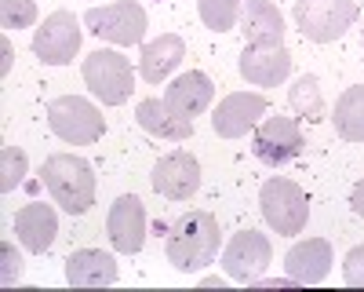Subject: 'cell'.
<instances>
[{
  "instance_id": "obj_15",
  "label": "cell",
  "mask_w": 364,
  "mask_h": 292,
  "mask_svg": "<svg viewBox=\"0 0 364 292\" xmlns=\"http://www.w3.org/2000/svg\"><path fill=\"white\" fill-rule=\"evenodd\" d=\"M240 33L248 48H281L284 44V15L273 0H245L240 8Z\"/></svg>"
},
{
  "instance_id": "obj_27",
  "label": "cell",
  "mask_w": 364,
  "mask_h": 292,
  "mask_svg": "<svg viewBox=\"0 0 364 292\" xmlns=\"http://www.w3.org/2000/svg\"><path fill=\"white\" fill-rule=\"evenodd\" d=\"M343 278H346V285L364 288V245H357V249L346 252V259H343Z\"/></svg>"
},
{
  "instance_id": "obj_23",
  "label": "cell",
  "mask_w": 364,
  "mask_h": 292,
  "mask_svg": "<svg viewBox=\"0 0 364 292\" xmlns=\"http://www.w3.org/2000/svg\"><path fill=\"white\" fill-rule=\"evenodd\" d=\"M288 106L306 117V121H324L328 117V106H324V95H321V80L314 73H302L291 88H288Z\"/></svg>"
},
{
  "instance_id": "obj_7",
  "label": "cell",
  "mask_w": 364,
  "mask_h": 292,
  "mask_svg": "<svg viewBox=\"0 0 364 292\" xmlns=\"http://www.w3.org/2000/svg\"><path fill=\"white\" fill-rule=\"evenodd\" d=\"M48 125L51 132L70 142V146H91L95 139H102L106 132V121H102V113L99 106H91L87 99L80 95H58L48 103Z\"/></svg>"
},
{
  "instance_id": "obj_13",
  "label": "cell",
  "mask_w": 364,
  "mask_h": 292,
  "mask_svg": "<svg viewBox=\"0 0 364 292\" xmlns=\"http://www.w3.org/2000/svg\"><path fill=\"white\" fill-rule=\"evenodd\" d=\"M106 234L117 252L135 256L146 241V209L135 194H120L109 204V216H106Z\"/></svg>"
},
{
  "instance_id": "obj_29",
  "label": "cell",
  "mask_w": 364,
  "mask_h": 292,
  "mask_svg": "<svg viewBox=\"0 0 364 292\" xmlns=\"http://www.w3.org/2000/svg\"><path fill=\"white\" fill-rule=\"evenodd\" d=\"M350 209L353 216H364V179H357V187L350 190Z\"/></svg>"
},
{
  "instance_id": "obj_4",
  "label": "cell",
  "mask_w": 364,
  "mask_h": 292,
  "mask_svg": "<svg viewBox=\"0 0 364 292\" xmlns=\"http://www.w3.org/2000/svg\"><path fill=\"white\" fill-rule=\"evenodd\" d=\"M295 26L314 44L339 41L357 19V0H295Z\"/></svg>"
},
{
  "instance_id": "obj_12",
  "label": "cell",
  "mask_w": 364,
  "mask_h": 292,
  "mask_svg": "<svg viewBox=\"0 0 364 292\" xmlns=\"http://www.w3.org/2000/svg\"><path fill=\"white\" fill-rule=\"evenodd\" d=\"M266 95L259 92H233L226 95L215 113H211V128H215L219 139H240V135H248L255 125H259V117L266 113Z\"/></svg>"
},
{
  "instance_id": "obj_8",
  "label": "cell",
  "mask_w": 364,
  "mask_h": 292,
  "mask_svg": "<svg viewBox=\"0 0 364 292\" xmlns=\"http://www.w3.org/2000/svg\"><path fill=\"white\" fill-rule=\"evenodd\" d=\"M80 37L84 33H80L77 15L66 11V8H58V11H51L44 19V26L33 33V51H37L41 63H48V66H66V63H73V55L80 51Z\"/></svg>"
},
{
  "instance_id": "obj_20",
  "label": "cell",
  "mask_w": 364,
  "mask_h": 292,
  "mask_svg": "<svg viewBox=\"0 0 364 292\" xmlns=\"http://www.w3.org/2000/svg\"><path fill=\"white\" fill-rule=\"evenodd\" d=\"M182 58H186V41L178 33H161L157 41L142 44V55H139V73L146 84H161Z\"/></svg>"
},
{
  "instance_id": "obj_3",
  "label": "cell",
  "mask_w": 364,
  "mask_h": 292,
  "mask_svg": "<svg viewBox=\"0 0 364 292\" xmlns=\"http://www.w3.org/2000/svg\"><path fill=\"white\" fill-rule=\"evenodd\" d=\"M259 204H262V219L269 223V230H277L281 238H295V234L306 230L310 197L299 183L284 179V175H273V179L262 183Z\"/></svg>"
},
{
  "instance_id": "obj_17",
  "label": "cell",
  "mask_w": 364,
  "mask_h": 292,
  "mask_svg": "<svg viewBox=\"0 0 364 292\" xmlns=\"http://www.w3.org/2000/svg\"><path fill=\"white\" fill-rule=\"evenodd\" d=\"M211 99H215V84H211V77L208 73H200V70H190V73H182V77H175L168 88H164V103L178 113V117H200L208 106H211Z\"/></svg>"
},
{
  "instance_id": "obj_14",
  "label": "cell",
  "mask_w": 364,
  "mask_h": 292,
  "mask_svg": "<svg viewBox=\"0 0 364 292\" xmlns=\"http://www.w3.org/2000/svg\"><path fill=\"white\" fill-rule=\"evenodd\" d=\"M240 77L255 88H277L288 80L291 73V51L281 44V48H248L240 51V63H237Z\"/></svg>"
},
{
  "instance_id": "obj_25",
  "label": "cell",
  "mask_w": 364,
  "mask_h": 292,
  "mask_svg": "<svg viewBox=\"0 0 364 292\" xmlns=\"http://www.w3.org/2000/svg\"><path fill=\"white\" fill-rule=\"evenodd\" d=\"M26 154L18 150V146H4L0 150V190L11 194L18 183H22V175H26Z\"/></svg>"
},
{
  "instance_id": "obj_1",
  "label": "cell",
  "mask_w": 364,
  "mask_h": 292,
  "mask_svg": "<svg viewBox=\"0 0 364 292\" xmlns=\"http://www.w3.org/2000/svg\"><path fill=\"white\" fill-rule=\"evenodd\" d=\"M168 263L175 271L190 274L208 267L211 259L219 256V219L211 216L208 209H193V212H182L171 230H168Z\"/></svg>"
},
{
  "instance_id": "obj_31",
  "label": "cell",
  "mask_w": 364,
  "mask_h": 292,
  "mask_svg": "<svg viewBox=\"0 0 364 292\" xmlns=\"http://www.w3.org/2000/svg\"><path fill=\"white\" fill-rule=\"evenodd\" d=\"M200 285H211V288H215V285H219V288H223V285H226V281H223V278H219V274H211V278H204V281H200Z\"/></svg>"
},
{
  "instance_id": "obj_6",
  "label": "cell",
  "mask_w": 364,
  "mask_h": 292,
  "mask_svg": "<svg viewBox=\"0 0 364 292\" xmlns=\"http://www.w3.org/2000/svg\"><path fill=\"white\" fill-rule=\"evenodd\" d=\"M84 26L95 33L99 41H109V44H139L146 37V8L139 0H113V4H102V8H87L84 11Z\"/></svg>"
},
{
  "instance_id": "obj_5",
  "label": "cell",
  "mask_w": 364,
  "mask_h": 292,
  "mask_svg": "<svg viewBox=\"0 0 364 292\" xmlns=\"http://www.w3.org/2000/svg\"><path fill=\"white\" fill-rule=\"evenodd\" d=\"M84 84L91 88V95L102 99L106 106H124L132 99L135 73H132V63L120 51L99 48L84 58Z\"/></svg>"
},
{
  "instance_id": "obj_26",
  "label": "cell",
  "mask_w": 364,
  "mask_h": 292,
  "mask_svg": "<svg viewBox=\"0 0 364 292\" xmlns=\"http://www.w3.org/2000/svg\"><path fill=\"white\" fill-rule=\"evenodd\" d=\"M0 22L4 29H29L37 22V4L33 0H0Z\"/></svg>"
},
{
  "instance_id": "obj_30",
  "label": "cell",
  "mask_w": 364,
  "mask_h": 292,
  "mask_svg": "<svg viewBox=\"0 0 364 292\" xmlns=\"http://www.w3.org/2000/svg\"><path fill=\"white\" fill-rule=\"evenodd\" d=\"M0 51H4V63H0V73L11 70V41H0Z\"/></svg>"
},
{
  "instance_id": "obj_22",
  "label": "cell",
  "mask_w": 364,
  "mask_h": 292,
  "mask_svg": "<svg viewBox=\"0 0 364 292\" xmlns=\"http://www.w3.org/2000/svg\"><path fill=\"white\" fill-rule=\"evenodd\" d=\"M336 132L346 139V142H364V84H353L336 99Z\"/></svg>"
},
{
  "instance_id": "obj_28",
  "label": "cell",
  "mask_w": 364,
  "mask_h": 292,
  "mask_svg": "<svg viewBox=\"0 0 364 292\" xmlns=\"http://www.w3.org/2000/svg\"><path fill=\"white\" fill-rule=\"evenodd\" d=\"M0 252H4V274H0V281H4V285H11L15 278H18V271H22V256L4 241V245H0Z\"/></svg>"
},
{
  "instance_id": "obj_16",
  "label": "cell",
  "mask_w": 364,
  "mask_h": 292,
  "mask_svg": "<svg viewBox=\"0 0 364 292\" xmlns=\"http://www.w3.org/2000/svg\"><path fill=\"white\" fill-rule=\"evenodd\" d=\"M331 245L324 238H306V241H295L284 256V271L295 285H317L328 278L331 271Z\"/></svg>"
},
{
  "instance_id": "obj_18",
  "label": "cell",
  "mask_w": 364,
  "mask_h": 292,
  "mask_svg": "<svg viewBox=\"0 0 364 292\" xmlns=\"http://www.w3.org/2000/svg\"><path fill=\"white\" fill-rule=\"evenodd\" d=\"M15 234H18V241L29 249V252H48L55 245V234H58V216L51 204L44 201H29L22 204V209L15 212Z\"/></svg>"
},
{
  "instance_id": "obj_10",
  "label": "cell",
  "mask_w": 364,
  "mask_h": 292,
  "mask_svg": "<svg viewBox=\"0 0 364 292\" xmlns=\"http://www.w3.org/2000/svg\"><path fill=\"white\" fill-rule=\"evenodd\" d=\"M302 128L295 117H266L262 125H255L252 150L266 165H288L302 154Z\"/></svg>"
},
{
  "instance_id": "obj_19",
  "label": "cell",
  "mask_w": 364,
  "mask_h": 292,
  "mask_svg": "<svg viewBox=\"0 0 364 292\" xmlns=\"http://www.w3.org/2000/svg\"><path fill=\"white\" fill-rule=\"evenodd\" d=\"M66 281L73 288H106L117 285V259L102 249H77L66 259Z\"/></svg>"
},
{
  "instance_id": "obj_9",
  "label": "cell",
  "mask_w": 364,
  "mask_h": 292,
  "mask_svg": "<svg viewBox=\"0 0 364 292\" xmlns=\"http://www.w3.org/2000/svg\"><path fill=\"white\" fill-rule=\"evenodd\" d=\"M269 263H273V245L259 230L233 234L230 245L223 249V271L240 285H252L255 278H262V271L269 267Z\"/></svg>"
},
{
  "instance_id": "obj_2",
  "label": "cell",
  "mask_w": 364,
  "mask_h": 292,
  "mask_svg": "<svg viewBox=\"0 0 364 292\" xmlns=\"http://www.w3.org/2000/svg\"><path fill=\"white\" fill-rule=\"evenodd\" d=\"M44 187L55 197V204H63L70 216H84L95 204V172L91 165L77 154H51L41 168Z\"/></svg>"
},
{
  "instance_id": "obj_11",
  "label": "cell",
  "mask_w": 364,
  "mask_h": 292,
  "mask_svg": "<svg viewBox=\"0 0 364 292\" xmlns=\"http://www.w3.org/2000/svg\"><path fill=\"white\" fill-rule=\"evenodd\" d=\"M149 183H154V190L168 201H190L200 190V161L186 150H175V154H168L154 165Z\"/></svg>"
},
{
  "instance_id": "obj_24",
  "label": "cell",
  "mask_w": 364,
  "mask_h": 292,
  "mask_svg": "<svg viewBox=\"0 0 364 292\" xmlns=\"http://www.w3.org/2000/svg\"><path fill=\"white\" fill-rule=\"evenodd\" d=\"M240 8H245V0H197L200 22L215 33H230L240 22Z\"/></svg>"
},
{
  "instance_id": "obj_21",
  "label": "cell",
  "mask_w": 364,
  "mask_h": 292,
  "mask_svg": "<svg viewBox=\"0 0 364 292\" xmlns=\"http://www.w3.org/2000/svg\"><path fill=\"white\" fill-rule=\"evenodd\" d=\"M135 121L157 139H171V142H186L193 135V121L190 117H178L164 99H142L135 106Z\"/></svg>"
}]
</instances>
